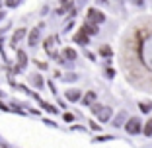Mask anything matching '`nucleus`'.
Masks as SVG:
<instances>
[{
	"label": "nucleus",
	"mask_w": 152,
	"mask_h": 148,
	"mask_svg": "<svg viewBox=\"0 0 152 148\" xmlns=\"http://www.w3.org/2000/svg\"><path fill=\"white\" fill-rule=\"evenodd\" d=\"M33 82H35L37 86H41V78H39V76H35V78H33Z\"/></svg>",
	"instance_id": "obj_16"
},
{
	"label": "nucleus",
	"mask_w": 152,
	"mask_h": 148,
	"mask_svg": "<svg viewBox=\"0 0 152 148\" xmlns=\"http://www.w3.org/2000/svg\"><path fill=\"white\" fill-rule=\"evenodd\" d=\"M140 131V121L139 119H129V121H127V133H129V135H137V133H139Z\"/></svg>",
	"instance_id": "obj_2"
},
{
	"label": "nucleus",
	"mask_w": 152,
	"mask_h": 148,
	"mask_svg": "<svg viewBox=\"0 0 152 148\" xmlns=\"http://www.w3.org/2000/svg\"><path fill=\"white\" fill-rule=\"evenodd\" d=\"M72 119H74V117H72L70 113H64V121H72Z\"/></svg>",
	"instance_id": "obj_15"
},
{
	"label": "nucleus",
	"mask_w": 152,
	"mask_h": 148,
	"mask_svg": "<svg viewBox=\"0 0 152 148\" xmlns=\"http://www.w3.org/2000/svg\"><path fill=\"white\" fill-rule=\"evenodd\" d=\"M66 98L70 99V101H76V99L80 98V90H68L66 92Z\"/></svg>",
	"instance_id": "obj_8"
},
{
	"label": "nucleus",
	"mask_w": 152,
	"mask_h": 148,
	"mask_svg": "<svg viewBox=\"0 0 152 148\" xmlns=\"http://www.w3.org/2000/svg\"><path fill=\"white\" fill-rule=\"evenodd\" d=\"M63 55H64V58H68V61H74L76 58V51L74 49H64Z\"/></svg>",
	"instance_id": "obj_9"
},
{
	"label": "nucleus",
	"mask_w": 152,
	"mask_h": 148,
	"mask_svg": "<svg viewBox=\"0 0 152 148\" xmlns=\"http://www.w3.org/2000/svg\"><path fill=\"white\" fill-rule=\"evenodd\" d=\"M88 22H94V23L103 22V14L99 10H88Z\"/></svg>",
	"instance_id": "obj_3"
},
{
	"label": "nucleus",
	"mask_w": 152,
	"mask_h": 148,
	"mask_svg": "<svg viewBox=\"0 0 152 148\" xmlns=\"http://www.w3.org/2000/svg\"><path fill=\"white\" fill-rule=\"evenodd\" d=\"M92 109H94V113L99 117V121H109V117H111V109L109 107H103V105H98V103H96Z\"/></svg>",
	"instance_id": "obj_1"
},
{
	"label": "nucleus",
	"mask_w": 152,
	"mask_h": 148,
	"mask_svg": "<svg viewBox=\"0 0 152 148\" xmlns=\"http://www.w3.org/2000/svg\"><path fill=\"white\" fill-rule=\"evenodd\" d=\"M144 136H152V119L146 123V127H144Z\"/></svg>",
	"instance_id": "obj_11"
},
{
	"label": "nucleus",
	"mask_w": 152,
	"mask_h": 148,
	"mask_svg": "<svg viewBox=\"0 0 152 148\" xmlns=\"http://www.w3.org/2000/svg\"><path fill=\"white\" fill-rule=\"evenodd\" d=\"M23 35H26V29H18V31L14 33V37H12V45H14V47H16V45H18V41H20V39H22V37H23Z\"/></svg>",
	"instance_id": "obj_4"
},
{
	"label": "nucleus",
	"mask_w": 152,
	"mask_h": 148,
	"mask_svg": "<svg viewBox=\"0 0 152 148\" xmlns=\"http://www.w3.org/2000/svg\"><path fill=\"white\" fill-rule=\"evenodd\" d=\"M16 2H18V0H8V6H14Z\"/></svg>",
	"instance_id": "obj_17"
},
{
	"label": "nucleus",
	"mask_w": 152,
	"mask_h": 148,
	"mask_svg": "<svg viewBox=\"0 0 152 148\" xmlns=\"http://www.w3.org/2000/svg\"><path fill=\"white\" fill-rule=\"evenodd\" d=\"M74 41H76V43H82V45H86V43H88V33L80 31V33H78V35L74 37Z\"/></svg>",
	"instance_id": "obj_6"
},
{
	"label": "nucleus",
	"mask_w": 152,
	"mask_h": 148,
	"mask_svg": "<svg viewBox=\"0 0 152 148\" xmlns=\"http://www.w3.org/2000/svg\"><path fill=\"white\" fill-rule=\"evenodd\" d=\"M18 64H20V68H23L27 64V57L23 51H18Z\"/></svg>",
	"instance_id": "obj_5"
},
{
	"label": "nucleus",
	"mask_w": 152,
	"mask_h": 148,
	"mask_svg": "<svg viewBox=\"0 0 152 148\" xmlns=\"http://www.w3.org/2000/svg\"><path fill=\"white\" fill-rule=\"evenodd\" d=\"M140 111L148 113V111H150V105H148V103H140Z\"/></svg>",
	"instance_id": "obj_14"
},
{
	"label": "nucleus",
	"mask_w": 152,
	"mask_h": 148,
	"mask_svg": "<svg viewBox=\"0 0 152 148\" xmlns=\"http://www.w3.org/2000/svg\"><path fill=\"white\" fill-rule=\"evenodd\" d=\"M94 99H96V94H94V92H88V94L84 96V101H82V103H84V105H92Z\"/></svg>",
	"instance_id": "obj_7"
},
{
	"label": "nucleus",
	"mask_w": 152,
	"mask_h": 148,
	"mask_svg": "<svg viewBox=\"0 0 152 148\" xmlns=\"http://www.w3.org/2000/svg\"><path fill=\"white\" fill-rule=\"evenodd\" d=\"M99 53H102V55H103V57H111V49H109V47H107V45H103V47H102V49H99Z\"/></svg>",
	"instance_id": "obj_12"
},
{
	"label": "nucleus",
	"mask_w": 152,
	"mask_h": 148,
	"mask_svg": "<svg viewBox=\"0 0 152 148\" xmlns=\"http://www.w3.org/2000/svg\"><path fill=\"white\" fill-rule=\"evenodd\" d=\"M39 29H41V27L33 29V31H31V35H29V45H31V47H35V41H37V35H39Z\"/></svg>",
	"instance_id": "obj_10"
},
{
	"label": "nucleus",
	"mask_w": 152,
	"mask_h": 148,
	"mask_svg": "<svg viewBox=\"0 0 152 148\" xmlns=\"http://www.w3.org/2000/svg\"><path fill=\"white\" fill-rule=\"evenodd\" d=\"M123 119H125V113H119V115H117V119L113 121V125H115V127H119L121 123H123Z\"/></svg>",
	"instance_id": "obj_13"
}]
</instances>
